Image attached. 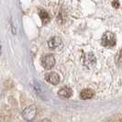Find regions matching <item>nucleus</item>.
I'll return each mask as SVG.
<instances>
[{"mask_svg":"<svg viewBox=\"0 0 122 122\" xmlns=\"http://www.w3.org/2000/svg\"><path fill=\"white\" fill-rule=\"evenodd\" d=\"M39 15H40V18L41 19L43 24H47L50 21V16L47 11H45L44 9H40L39 10Z\"/></svg>","mask_w":122,"mask_h":122,"instance_id":"6e6552de","label":"nucleus"},{"mask_svg":"<svg viewBox=\"0 0 122 122\" xmlns=\"http://www.w3.org/2000/svg\"><path fill=\"white\" fill-rule=\"evenodd\" d=\"M116 36L111 32H106L102 37V45L105 47L111 48L116 45Z\"/></svg>","mask_w":122,"mask_h":122,"instance_id":"f257e3e1","label":"nucleus"},{"mask_svg":"<svg viewBox=\"0 0 122 122\" xmlns=\"http://www.w3.org/2000/svg\"><path fill=\"white\" fill-rule=\"evenodd\" d=\"M45 80L51 84V85H58L60 83V76L57 73H54V72H51V73H48L45 74Z\"/></svg>","mask_w":122,"mask_h":122,"instance_id":"20e7f679","label":"nucleus"},{"mask_svg":"<svg viewBox=\"0 0 122 122\" xmlns=\"http://www.w3.org/2000/svg\"><path fill=\"white\" fill-rule=\"evenodd\" d=\"M95 96V92L93 91L92 89H89V88H86V89H84L82 90L81 94H80V97L82 99H91L93 97Z\"/></svg>","mask_w":122,"mask_h":122,"instance_id":"0eeeda50","label":"nucleus"},{"mask_svg":"<svg viewBox=\"0 0 122 122\" xmlns=\"http://www.w3.org/2000/svg\"><path fill=\"white\" fill-rule=\"evenodd\" d=\"M61 40L57 36H54L52 38H51L48 41V45L51 49L54 50L56 48H58L59 46H61Z\"/></svg>","mask_w":122,"mask_h":122,"instance_id":"39448f33","label":"nucleus"},{"mask_svg":"<svg viewBox=\"0 0 122 122\" xmlns=\"http://www.w3.org/2000/svg\"><path fill=\"white\" fill-rule=\"evenodd\" d=\"M41 65L47 70H51L55 65V59L53 55L47 54L41 58Z\"/></svg>","mask_w":122,"mask_h":122,"instance_id":"7ed1b4c3","label":"nucleus"},{"mask_svg":"<svg viewBox=\"0 0 122 122\" xmlns=\"http://www.w3.org/2000/svg\"><path fill=\"white\" fill-rule=\"evenodd\" d=\"M37 114V108L35 106H30V107H27L24 109L23 113H22V116L24 117L25 120L30 122L32 121Z\"/></svg>","mask_w":122,"mask_h":122,"instance_id":"f03ea898","label":"nucleus"},{"mask_svg":"<svg viewBox=\"0 0 122 122\" xmlns=\"http://www.w3.org/2000/svg\"><path fill=\"white\" fill-rule=\"evenodd\" d=\"M112 6H114V7H116V8H118V7H119V3H118V1H117V0H114V1L112 2Z\"/></svg>","mask_w":122,"mask_h":122,"instance_id":"1a4fd4ad","label":"nucleus"},{"mask_svg":"<svg viewBox=\"0 0 122 122\" xmlns=\"http://www.w3.org/2000/svg\"><path fill=\"white\" fill-rule=\"evenodd\" d=\"M41 122H51V120H50V119H47V118H44V119H42Z\"/></svg>","mask_w":122,"mask_h":122,"instance_id":"9d476101","label":"nucleus"},{"mask_svg":"<svg viewBox=\"0 0 122 122\" xmlns=\"http://www.w3.org/2000/svg\"><path fill=\"white\" fill-rule=\"evenodd\" d=\"M117 122H122V118H121V119H119V120H117Z\"/></svg>","mask_w":122,"mask_h":122,"instance_id":"f8f14e48","label":"nucleus"},{"mask_svg":"<svg viewBox=\"0 0 122 122\" xmlns=\"http://www.w3.org/2000/svg\"><path fill=\"white\" fill-rule=\"evenodd\" d=\"M119 57H120V59L122 60V50H121V51H120V53H119Z\"/></svg>","mask_w":122,"mask_h":122,"instance_id":"9b49d317","label":"nucleus"},{"mask_svg":"<svg viewBox=\"0 0 122 122\" xmlns=\"http://www.w3.org/2000/svg\"><path fill=\"white\" fill-rule=\"evenodd\" d=\"M58 95H59L61 97L69 98V97H71L72 95H73V90H72L70 87H68V86H64V87H62V88H61V89L59 90Z\"/></svg>","mask_w":122,"mask_h":122,"instance_id":"423d86ee","label":"nucleus"}]
</instances>
